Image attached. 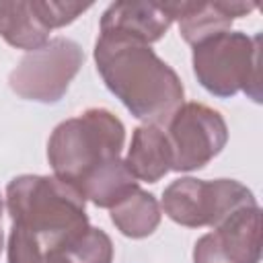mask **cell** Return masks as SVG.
I'll return each mask as SVG.
<instances>
[{"label": "cell", "instance_id": "cell-11", "mask_svg": "<svg viewBox=\"0 0 263 263\" xmlns=\"http://www.w3.org/2000/svg\"><path fill=\"white\" fill-rule=\"evenodd\" d=\"M127 171L136 181L156 183L173 171V152L166 132L160 125L144 123L134 129L132 146L125 158Z\"/></svg>", "mask_w": 263, "mask_h": 263}, {"label": "cell", "instance_id": "cell-14", "mask_svg": "<svg viewBox=\"0 0 263 263\" xmlns=\"http://www.w3.org/2000/svg\"><path fill=\"white\" fill-rule=\"evenodd\" d=\"M62 255L70 263H111L113 245L103 230L88 226V230L76 238Z\"/></svg>", "mask_w": 263, "mask_h": 263}, {"label": "cell", "instance_id": "cell-16", "mask_svg": "<svg viewBox=\"0 0 263 263\" xmlns=\"http://www.w3.org/2000/svg\"><path fill=\"white\" fill-rule=\"evenodd\" d=\"M25 263H70L62 253H37L33 257H29Z\"/></svg>", "mask_w": 263, "mask_h": 263}, {"label": "cell", "instance_id": "cell-3", "mask_svg": "<svg viewBox=\"0 0 263 263\" xmlns=\"http://www.w3.org/2000/svg\"><path fill=\"white\" fill-rule=\"evenodd\" d=\"M123 142L125 127L107 109H88L62 121L47 142L53 177L80 193L88 179L119 160Z\"/></svg>", "mask_w": 263, "mask_h": 263}, {"label": "cell", "instance_id": "cell-15", "mask_svg": "<svg viewBox=\"0 0 263 263\" xmlns=\"http://www.w3.org/2000/svg\"><path fill=\"white\" fill-rule=\"evenodd\" d=\"M39 23L51 31L64 25H70L72 21H76L82 12H86L92 4H78V2H31Z\"/></svg>", "mask_w": 263, "mask_h": 263}, {"label": "cell", "instance_id": "cell-4", "mask_svg": "<svg viewBox=\"0 0 263 263\" xmlns=\"http://www.w3.org/2000/svg\"><path fill=\"white\" fill-rule=\"evenodd\" d=\"M261 35L226 31L193 47V72L216 97L247 92L261 101Z\"/></svg>", "mask_w": 263, "mask_h": 263}, {"label": "cell", "instance_id": "cell-17", "mask_svg": "<svg viewBox=\"0 0 263 263\" xmlns=\"http://www.w3.org/2000/svg\"><path fill=\"white\" fill-rule=\"evenodd\" d=\"M0 222H2V197H0ZM0 251H2V228H0Z\"/></svg>", "mask_w": 263, "mask_h": 263}, {"label": "cell", "instance_id": "cell-10", "mask_svg": "<svg viewBox=\"0 0 263 263\" xmlns=\"http://www.w3.org/2000/svg\"><path fill=\"white\" fill-rule=\"evenodd\" d=\"M173 16L166 12L162 2H115L101 16V33L123 35L140 43L158 41L168 27Z\"/></svg>", "mask_w": 263, "mask_h": 263}, {"label": "cell", "instance_id": "cell-12", "mask_svg": "<svg viewBox=\"0 0 263 263\" xmlns=\"http://www.w3.org/2000/svg\"><path fill=\"white\" fill-rule=\"evenodd\" d=\"M111 220L129 238L150 236L160 224V205L152 193L136 189L111 208Z\"/></svg>", "mask_w": 263, "mask_h": 263}, {"label": "cell", "instance_id": "cell-2", "mask_svg": "<svg viewBox=\"0 0 263 263\" xmlns=\"http://www.w3.org/2000/svg\"><path fill=\"white\" fill-rule=\"evenodd\" d=\"M6 208L12 226L43 253H64L90 226L84 197L58 177H14L6 187Z\"/></svg>", "mask_w": 263, "mask_h": 263}, {"label": "cell", "instance_id": "cell-8", "mask_svg": "<svg viewBox=\"0 0 263 263\" xmlns=\"http://www.w3.org/2000/svg\"><path fill=\"white\" fill-rule=\"evenodd\" d=\"M261 210L249 205L234 212L214 232L203 234L193 249V263H259Z\"/></svg>", "mask_w": 263, "mask_h": 263}, {"label": "cell", "instance_id": "cell-6", "mask_svg": "<svg viewBox=\"0 0 263 263\" xmlns=\"http://www.w3.org/2000/svg\"><path fill=\"white\" fill-rule=\"evenodd\" d=\"M84 62L82 47L66 37L47 39L41 47L27 51L10 72V88L29 101L55 103L68 90Z\"/></svg>", "mask_w": 263, "mask_h": 263}, {"label": "cell", "instance_id": "cell-13", "mask_svg": "<svg viewBox=\"0 0 263 263\" xmlns=\"http://www.w3.org/2000/svg\"><path fill=\"white\" fill-rule=\"evenodd\" d=\"M0 35L18 49H37L49 31L39 23L31 2H0Z\"/></svg>", "mask_w": 263, "mask_h": 263}, {"label": "cell", "instance_id": "cell-1", "mask_svg": "<svg viewBox=\"0 0 263 263\" xmlns=\"http://www.w3.org/2000/svg\"><path fill=\"white\" fill-rule=\"evenodd\" d=\"M97 70L107 88L146 123L166 125L183 105V84L177 72L146 43L123 35L101 33L95 45Z\"/></svg>", "mask_w": 263, "mask_h": 263}, {"label": "cell", "instance_id": "cell-7", "mask_svg": "<svg viewBox=\"0 0 263 263\" xmlns=\"http://www.w3.org/2000/svg\"><path fill=\"white\" fill-rule=\"evenodd\" d=\"M173 171H195L220 154L228 140L224 117L201 103L181 105L166 121Z\"/></svg>", "mask_w": 263, "mask_h": 263}, {"label": "cell", "instance_id": "cell-5", "mask_svg": "<svg viewBox=\"0 0 263 263\" xmlns=\"http://www.w3.org/2000/svg\"><path fill=\"white\" fill-rule=\"evenodd\" d=\"M257 205L251 189L234 179H177L162 193V210L164 214L189 228L212 226L216 228L234 212Z\"/></svg>", "mask_w": 263, "mask_h": 263}, {"label": "cell", "instance_id": "cell-9", "mask_svg": "<svg viewBox=\"0 0 263 263\" xmlns=\"http://www.w3.org/2000/svg\"><path fill=\"white\" fill-rule=\"evenodd\" d=\"M173 21H179V33L189 45L230 31L234 18L257 8L255 2H162Z\"/></svg>", "mask_w": 263, "mask_h": 263}]
</instances>
